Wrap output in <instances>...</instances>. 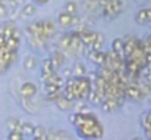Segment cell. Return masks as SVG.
Segmentation results:
<instances>
[{
    "label": "cell",
    "instance_id": "1",
    "mask_svg": "<svg viewBox=\"0 0 151 140\" xmlns=\"http://www.w3.org/2000/svg\"><path fill=\"white\" fill-rule=\"evenodd\" d=\"M96 36H97V33H93V31H90L87 28H84V30L79 31V39H81L82 44L85 47H90V49H91V44L96 40Z\"/></svg>",
    "mask_w": 151,
    "mask_h": 140
},
{
    "label": "cell",
    "instance_id": "2",
    "mask_svg": "<svg viewBox=\"0 0 151 140\" xmlns=\"http://www.w3.org/2000/svg\"><path fill=\"white\" fill-rule=\"evenodd\" d=\"M35 94H37V87L34 83L27 81L22 84V87H21V97L22 99H32Z\"/></svg>",
    "mask_w": 151,
    "mask_h": 140
},
{
    "label": "cell",
    "instance_id": "3",
    "mask_svg": "<svg viewBox=\"0 0 151 140\" xmlns=\"http://www.w3.org/2000/svg\"><path fill=\"white\" fill-rule=\"evenodd\" d=\"M141 127L144 128V133L148 140H151V109L141 115Z\"/></svg>",
    "mask_w": 151,
    "mask_h": 140
},
{
    "label": "cell",
    "instance_id": "4",
    "mask_svg": "<svg viewBox=\"0 0 151 140\" xmlns=\"http://www.w3.org/2000/svg\"><path fill=\"white\" fill-rule=\"evenodd\" d=\"M134 50H135V39H134V37L123 40V49H122V56H123V59H129L131 55L134 53Z\"/></svg>",
    "mask_w": 151,
    "mask_h": 140
},
{
    "label": "cell",
    "instance_id": "5",
    "mask_svg": "<svg viewBox=\"0 0 151 140\" xmlns=\"http://www.w3.org/2000/svg\"><path fill=\"white\" fill-rule=\"evenodd\" d=\"M88 58H90L96 65H99V66H101V65L106 63V53L101 52V50H93V49H90Z\"/></svg>",
    "mask_w": 151,
    "mask_h": 140
},
{
    "label": "cell",
    "instance_id": "6",
    "mask_svg": "<svg viewBox=\"0 0 151 140\" xmlns=\"http://www.w3.org/2000/svg\"><path fill=\"white\" fill-rule=\"evenodd\" d=\"M125 94H126V97H129L132 100H139L144 96V94L141 93V90H139L138 86H126L125 87Z\"/></svg>",
    "mask_w": 151,
    "mask_h": 140
},
{
    "label": "cell",
    "instance_id": "7",
    "mask_svg": "<svg viewBox=\"0 0 151 140\" xmlns=\"http://www.w3.org/2000/svg\"><path fill=\"white\" fill-rule=\"evenodd\" d=\"M56 105H57V108L62 109V111H70V109H73V106H75V100H69V99H66V97L62 96L60 99L56 100Z\"/></svg>",
    "mask_w": 151,
    "mask_h": 140
},
{
    "label": "cell",
    "instance_id": "8",
    "mask_svg": "<svg viewBox=\"0 0 151 140\" xmlns=\"http://www.w3.org/2000/svg\"><path fill=\"white\" fill-rule=\"evenodd\" d=\"M51 72H54V68H53L51 59L50 58H49V59H44V61H43V69H41V75H40V78H41V80H46Z\"/></svg>",
    "mask_w": 151,
    "mask_h": 140
},
{
    "label": "cell",
    "instance_id": "9",
    "mask_svg": "<svg viewBox=\"0 0 151 140\" xmlns=\"http://www.w3.org/2000/svg\"><path fill=\"white\" fill-rule=\"evenodd\" d=\"M57 21H59V25H62L63 28H69V27H70V24H72V15H70V13H68V12L65 10V12L59 13Z\"/></svg>",
    "mask_w": 151,
    "mask_h": 140
},
{
    "label": "cell",
    "instance_id": "10",
    "mask_svg": "<svg viewBox=\"0 0 151 140\" xmlns=\"http://www.w3.org/2000/svg\"><path fill=\"white\" fill-rule=\"evenodd\" d=\"M100 105H101V109H103L104 112H110V111L119 108V103H117L116 99H107V97L101 102Z\"/></svg>",
    "mask_w": 151,
    "mask_h": 140
},
{
    "label": "cell",
    "instance_id": "11",
    "mask_svg": "<svg viewBox=\"0 0 151 140\" xmlns=\"http://www.w3.org/2000/svg\"><path fill=\"white\" fill-rule=\"evenodd\" d=\"M51 63H53V68H54V71L56 69H59L62 65H63V62H65V55L63 53H60V52H54L53 55H51Z\"/></svg>",
    "mask_w": 151,
    "mask_h": 140
},
{
    "label": "cell",
    "instance_id": "12",
    "mask_svg": "<svg viewBox=\"0 0 151 140\" xmlns=\"http://www.w3.org/2000/svg\"><path fill=\"white\" fill-rule=\"evenodd\" d=\"M70 72L73 74V77H84L85 72H87V69H85L84 63H81V62H75V63H73V68L70 69Z\"/></svg>",
    "mask_w": 151,
    "mask_h": 140
},
{
    "label": "cell",
    "instance_id": "13",
    "mask_svg": "<svg viewBox=\"0 0 151 140\" xmlns=\"http://www.w3.org/2000/svg\"><path fill=\"white\" fill-rule=\"evenodd\" d=\"M7 130L9 131H18L21 133L22 131V122L19 120H15V118H10L7 121Z\"/></svg>",
    "mask_w": 151,
    "mask_h": 140
},
{
    "label": "cell",
    "instance_id": "14",
    "mask_svg": "<svg viewBox=\"0 0 151 140\" xmlns=\"http://www.w3.org/2000/svg\"><path fill=\"white\" fill-rule=\"evenodd\" d=\"M19 43H21L19 39H16V37H9V39H6L4 46L7 47L9 50H12V52H16L18 47H19Z\"/></svg>",
    "mask_w": 151,
    "mask_h": 140
},
{
    "label": "cell",
    "instance_id": "15",
    "mask_svg": "<svg viewBox=\"0 0 151 140\" xmlns=\"http://www.w3.org/2000/svg\"><path fill=\"white\" fill-rule=\"evenodd\" d=\"M35 12H37V7H35V4H32V3H28V4H25V6H24V9L21 10L22 16H25V18L35 15Z\"/></svg>",
    "mask_w": 151,
    "mask_h": 140
},
{
    "label": "cell",
    "instance_id": "16",
    "mask_svg": "<svg viewBox=\"0 0 151 140\" xmlns=\"http://www.w3.org/2000/svg\"><path fill=\"white\" fill-rule=\"evenodd\" d=\"M31 34H37V33H43L44 31V21H37L34 24H31V27L28 28Z\"/></svg>",
    "mask_w": 151,
    "mask_h": 140
},
{
    "label": "cell",
    "instance_id": "17",
    "mask_svg": "<svg viewBox=\"0 0 151 140\" xmlns=\"http://www.w3.org/2000/svg\"><path fill=\"white\" fill-rule=\"evenodd\" d=\"M37 58L35 56H27L25 58V61H24V66H25V69H34V68H37Z\"/></svg>",
    "mask_w": 151,
    "mask_h": 140
},
{
    "label": "cell",
    "instance_id": "18",
    "mask_svg": "<svg viewBox=\"0 0 151 140\" xmlns=\"http://www.w3.org/2000/svg\"><path fill=\"white\" fill-rule=\"evenodd\" d=\"M44 83H51V84H57V86H60L62 87V84H63V78H60L59 75H57V72H51L50 75L44 80Z\"/></svg>",
    "mask_w": 151,
    "mask_h": 140
},
{
    "label": "cell",
    "instance_id": "19",
    "mask_svg": "<svg viewBox=\"0 0 151 140\" xmlns=\"http://www.w3.org/2000/svg\"><path fill=\"white\" fill-rule=\"evenodd\" d=\"M88 99H90V102H91L93 105H100L101 102H103V96H100V94L97 93L96 90H93V89H91V92L88 94Z\"/></svg>",
    "mask_w": 151,
    "mask_h": 140
},
{
    "label": "cell",
    "instance_id": "20",
    "mask_svg": "<svg viewBox=\"0 0 151 140\" xmlns=\"http://www.w3.org/2000/svg\"><path fill=\"white\" fill-rule=\"evenodd\" d=\"M137 22H138L139 25H145V24H148L147 10H145V9H141V10L137 13Z\"/></svg>",
    "mask_w": 151,
    "mask_h": 140
},
{
    "label": "cell",
    "instance_id": "21",
    "mask_svg": "<svg viewBox=\"0 0 151 140\" xmlns=\"http://www.w3.org/2000/svg\"><path fill=\"white\" fill-rule=\"evenodd\" d=\"M122 49H123V39L117 37L111 42V50L113 52H117V53H122Z\"/></svg>",
    "mask_w": 151,
    "mask_h": 140
},
{
    "label": "cell",
    "instance_id": "22",
    "mask_svg": "<svg viewBox=\"0 0 151 140\" xmlns=\"http://www.w3.org/2000/svg\"><path fill=\"white\" fill-rule=\"evenodd\" d=\"M15 30L16 28L13 27V24H4V27L1 28V34L4 36V39H9V37H12Z\"/></svg>",
    "mask_w": 151,
    "mask_h": 140
},
{
    "label": "cell",
    "instance_id": "23",
    "mask_svg": "<svg viewBox=\"0 0 151 140\" xmlns=\"http://www.w3.org/2000/svg\"><path fill=\"white\" fill-rule=\"evenodd\" d=\"M59 90H60V86H57V84H51V83H46L44 84V93L47 94V96L56 93Z\"/></svg>",
    "mask_w": 151,
    "mask_h": 140
},
{
    "label": "cell",
    "instance_id": "24",
    "mask_svg": "<svg viewBox=\"0 0 151 140\" xmlns=\"http://www.w3.org/2000/svg\"><path fill=\"white\" fill-rule=\"evenodd\" d=\"M60 47L65 49V50H68V52H72V50H70V36H69V34H66V36L62 37V40H60ZM72 53H73V52H72Z\"/></svg>",
    "mask_w": 151,
    "mask_h": 140
},
{
    "label": "cell",
    "instance_id": "25",
    "mask_svg": "<svg viewBox=\"0 0 151 140\" xmlns=\"http://www.w3.org/2000/svg\"><path fill=\"white\" fill-rule=\"evenodd\" d=\"M103 43H104V37H103L101 34H97V36H96V40H94V43L91 44V49H93V50H101Z\"/></svg>",
    "mask_w": 151,
    "mask_h": 140
},
{
    "label": "cell",
    "instance_id": "26",
    "mask_svg": "<svg viewBox=\"0 0 151 140\" xmlns=\"http://www.w3.org/2000/svg\"><path fill=\"white\" fill-rule=\"evenodd\" d=\"M22 105L25 106V109H27L28 112H32V114L37 112V106L31 103V99H22Z\"/></svg>",
    "mask_w": 151,
    "mask_h": 140
},
{
    "label": "cell",
    "instance_id": "27",
    "mask_svg": "<svg viewBox=\"0 0 151 140\" xmlns=\"http://www.w3.org/2000/svg\"><path fill=\"white\" fill-rule=\"evenodd\" d=\"M32 130H34V125L31 122H24L22 124V134L24 136H32Z\"/></svg>",
    "mask_w": 151,
    "mask_h": 140
},
{
    "label": "cell",
    "instance_id": "28",
    "mask_svg": "<svg viewBox=\"0 0 151 140\" xmlns=\"http://www.w3.org/2000/svg\"><path fill=\"white\" fill-rule=\"evenodd\" d=\"M46 133H47V131L44 130L43 125H37V127H34V130H32V137H44Z\"/></svg>",
    "mask_w": 151,
    "mask_h": 140
},
{
    "label": "cell",
    "instance_id": "29",
    "mask_svg": "<svg viewBox=\"0 0 151 140\" xmlns=\"http://www.w3.org/2000/svg\"><path fill=\"white\" fill-rule=\"evenodd\" d=\"M44 33H46L49 37L54 33V24H53L51 21H44Z\"/></svg>",
    "mask_w": 151,
    "mask_h": 140
},
{
    "label": "cell",
    "instance_id": "30",
    "mask_svg": "<svg viewBox=\"0 0 151 140\" xmlns=\"http://www.w3.org/2000/svg\"><path fill=\"white\" fill-rule=\"evenodd\" d=\"M76 10H78V6H76V3H75V1H69V3H66V12H68V13L75 15V13H76Z\"/></svg>",
    "mask_w": 151,
    "mask_h": 140
},
{
    "label": "cell",
    "instance_id": "31",
    "mask_svg": "<svg viewBox=\"0 0 151 140\" xmlns=\"http://www.w3.org/2000/svg\"><path fill=\"white\" fill-rule=\"evenodd\" d=\"M22 139H24V134H22V133H18V131H9L7 140H22Z\"/></svg>",
    "mask_w": 151,
    "mask_h": 140
},
{
    "label": "cell",
    "instance_id": "32",
    "mask_svg": "<svg viewBox=\"0 0 151 140\" xmlns=\"http://www.w3.org/2000/svg\"><path fill=\"white\" fill-rule=\"evenodd\" d=\"M69 122L75 125V122H76V112H75V114H70V115H69Z\"/></svg>",
    "mask_w": 151,
    "mask_h": 140
},
{
    "label": "cell",
    "instance_id": "33",
    "mask_svg": "<svg viewBox=\"0 0 151 140\" xmlns=\"http://www.w3.org/2000/svg\"><path fill=\"white\" fill-rule=\"evenodd\" d=\"M144 58H145V62L147 63H151V53H145Z\"/></svg>",
    "mask_w": 151,
    "mask_h": 140
},
{
    "label": "cell",
    "instance_id": "34",
    "mask_svg": "<svg viewBox=\"0 0 151 140\" xmlns=\"http://www.w3.org/2000/svg\"><path fill=\"white\" fill-rule=\"evenodd\" d=\"M144 43H145L147 46H150V47H151V36H148V37H147V40H145Z\"/></svg>",
    "mask_w": 151,
    "mask_h": 140
},
{
    "label": "cell",
    "instance_id": "35",
    "mask_svg": "<svg viewBox=\"0 0 151 140\" xmlns=\"http://www.w3.org/2000/svg\"><path fill=\"white\" fill-rule=\"evenodd\" d=\"M34 1H37L38 4H44V3H47L49 0H34Z\"/></svg>",
    "mask_w": 151,
    "mask_h": 140
},
{
    "label": "cell",
    "instance_id": "36",
    "mask_svg": "<svg viewBox=\"0 0 151 140\" xmlns=\"http://www.w3.org/2000/svg\"><path fill=\"white\" fill-rule=\"evenodd\" d=\"M32 140H46V136H44V137H34Z\"/></svg>",
    "mask_w": 151,
    "mask_h": 140
},
{
    "label": "cell",
    "instance_id": "37",
    "mask_svg": "<svg viewBox=\"0 0 151 140\" xmlns=\"http://www.w3.org/2000/svg\"><path fill=\"white\" fill-rule=\"evenodd\" d=\"M131 140H142V139H141V137H138V136H135V137H132Z\"/></svg>",
    "mask_w": 151,
    "mask_h": 140
},
{
    "label": "cell",
    "instance_id": "38",
    "mask_svg": "<svg viewBox=\"0 0 151 140\" xmlns=\"http://www.w3.org/2000/svg\"><path fill=\"white\" fill-rule=\"evenodd\" d=\"M138 1H144V0H138Z\"/></svg>",
    "mask_w": 151,
    "mask_h": 140
}]
</instances>
